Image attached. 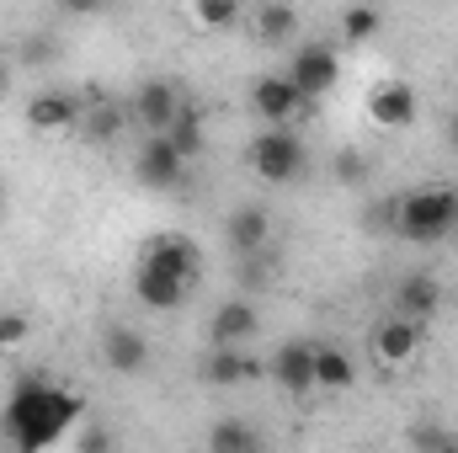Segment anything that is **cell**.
<instances>
[{"mask_svg":"<svg viewBox=\"0 0 458 453\" xmlns=\"http://www.w3.org/2000/svg\"><path fill=\"white\" fill-rule=\"evenodd\" d=\"M86 416V400L64 384H48V379H21L0 411V432L16 453H43L54 449L59 438H70Z\"/></svg>","mask_w":458,"mask_h":453,"instance_id":"6da1fadb","label":"cell"},{"mask_svg":"<svg viewBox=\"0 0 458 453\" xmlns=\"http://www.w3.org/2000/svg\"><path fill=\"white\" fill-rule=\"evenodd\" d=\"M458 229V187H416L394 203V235L411 245H437Z\"/></svg>","mask_w":458,"mask_h":453,"instance_id":"7a4b0ae2","label":"cell"},{"mask_svg":"<svg viewBox=\"0 0 458 453\" xmlns=\"http://www.w3.org/2000/svg\"><path fill=\"white\" fill-rule=\"evenodd\" d=\"M250 171L261 182H272V187H288V182H299L310 171V150H304V139L293 128H261L250 139Z\"/></svg>","mask_w":458,"mask_h":453,"instance_id":"3957f363","label":"cell"},{"mask_svg":"<svg viewBox=\"0 0 458 453\" xmlns=\"http://www.w3.org/2000/svg\"><path fill=\"white\" fill-rule=\"evenodd\" d=\"M336 81H342V54L331 43H299V54L288 59V86L304 102H320L326 91H336Z\"/></svg>","mask_w":458,"mask_h":453,"instance_id":"277c9868","label":"cell"},{"mask_svg":"<svg viewBox=\"0 0 458 453\" xmlns=\"http://www.w3.org/2000/svg\"><path fill=\"white\" fill-rule=\"evenodd\" d=\"M182 176H187V160L171 150V139L165 133H144V144L133 155V182L149 187V192H176Z\"/></svg>","mask_w":458,"mask_h":453,"instance_id":"5b68a950","label":"cell"},{"mask_svg":"<svg viewBox=\"0 0 458 453\" xmlns=\"http://www.w3.org/2000/svg\"><path fill=\"white\" fill-rule=\"evenodd\" d=\"M437 310H443V278H437V272H405V278L389 288V315H394V321L427 326Z\"/></svg>","mask_w":458,"mask_h":453,"instance_id":"8992f818","label":"cell"},{"mask_svg":"<svg viewBox=\"0 0 458 453\" xmlns=\"http://www.w3.org/2000/svg\"><path fill=\"white\" fill-rule=\"evenodd\" d=\"M261 331V310L250 299H225L208 315V352H245V341Z\"/></svg>","mask_w":458,"mask_h":453,"instance_id":"52a82bcc","label":"cell"},{"mask_svg":"<svg viewBox=\"0 0 458 453\" xmlns=\"http://www.w3.org/2000/svg\"><path fill=\"white\" fill-rule=\"evenodd\" d=\"M267 373H272V384H277L283 395H310V389H315V341L288 337L272 352Z\"/></svg>","mask_w":458,"mask_h":453,"instance_id":"ba28073f","label":"cell"},{"mask_svg":"<svg viewBox=\"0 0 458 453\" xmlns=\"http://www.w3.org/2000/svg\"><path fill=\"white\" fill-rule=\"evenodd\" d=\"M304 97L288 86V75H261L250 86V113L261 117V128H288L293 117H304Z\"/></svg>","mask_w":458,"mask_h":453,"instance_id":"9c48e42d","label":"cell"},{"mask_svg":"<svg viewBox=\"0 0 458 453\" xmlns=\"http://www.w3.org/2000/svg\"><path fill=\"white\" fill-rule=\"evenodd\" d=\"M187 107V97L176 91V81H165V75H149L139 91H133V117H139V128H149V133H165L176 117Z\"/></svg>","mask_w":458,"mask_h":453,"instance_id":"30bf717a","label":"cell"},{"mask_svg":"<svg viewBox=\"0 0 458 453\" xmlns=\"http://www.w3.org/2000/svg\"><path fill=\"white\" fill-rule=\"evenodd\" d=\"M368 117L384 128V133H400L421 117V102H416V86L411 81H378L368 91Z\"/></svg>","mask_w":458,"mask_h":453,"instance_id":"8fae6325","label":"cell"},{"mask_svg":"<svg viewBox=\"0 0 458 453\" xmlns=\"http://www.w3.org/2000/svg\"><path fill=\"white\" fill-rule=\"evenodd\" d=\"M139 267L165 272V278H182V283L192 288V278H198V245H192L187 235H155V240H144Z\"/></svg>","mask_w":458,"mask_h":453,"instance_id":"7c38bea8","label":"cell"},{"mask_svg":"<svg viewBox=\"0 0 458 453\" xmlns=\"http://www.w3.org/2000/svg\"><path fill=\"white\" fill-rule=\"evenodd\" d=\"M225 245L234 256H256V251H272V214L261 203H240L225 219Z\"/></svg>","mask_w":458,"mask_h":453,"instance_id":"4fadbf2b","label":"cell"},{"mask_svg":"<svg viewBox=\"0 0 458 453\" xmlns=\"http://www.w3.org/2000/svg\"><path fill=\"white\" fill-rule=\"evenodd\" d=\"M81 117H86V107H81L70 91H38V97L27 102V128H32V133H75Z\"/></svg>","mask_w":458,"mask_h":453,"instance_id":"5bb4252c","label":"cell"},{"mask_svg":"<svg viewBox=\"0 0 458 453\" xmlns=\"http://www.w3.org/2000/svg\"><path fill=\"white\" fill-rule=\"evenodd\" d=\"M102 357H107V368L113 373H144L149 368V341H144V331H133V326H107V337H102Z\"/></svg>","mask_w":458,"mask_h":453,"instance_id":"9a60e30c","label":"cell"},{"mask_svg":"<svg viewBox=\"0 0 458 453\" xmlns=\"http://www.w3.org/2000/svg\"><path fill=\"white\" fill-rule=\"evenodd\" d=\"M421 352V326H411V321H384L378 331H373V357L384 363V368H405L411 357Z\"/></svg>","mask_w":458,"mask_h":453,"instance_id":"2e32d148","label":"cell"},{"mask_svg":"<svg viewBox=\"0 0 458 453\" xmlns=\"http://www.w3.org/2000/svg\"><path fill=\"white\" fill-rule=\"evenodd\" d=\"M357 384V363L346 357L336 341H315V389H331V395H342Z\"/></svg>","mask_w":458,"mask_h":453,"instance_id":"e0dca14e","label":"cell"},{"mask_svg":"<svg viewBox=\"0 0 458 453\" xmlns=\"http://www.w3.org/2000/svg\"><path fill=\"white\" fill-rule=\"evenodd\" d=\"M133 294H139L149 310H160V315H165V310H176V304L187 299V283H182V278H165V272L139 267V272H133Z\"/></svg>","mask_w":458,"mask_h":453,"instance_id":"ac0fdd59","label":"cell"},{"mask_svg":"<svg viewBox=\"0 0 458 453\" xmlns=\"http://www.w3.org/2000/svg\"><path fill=\"white\" fill-rule=\"evenodd\" d=\"M208 453H261V432L245 416H219L208 427Z\"/></svg>","mask_w":458,"mask_h":453,"instance_id":"d6986e66","label":"cell"},{"mask_svg":"<svg viewBox=\"0 0 458 453\" xmlns=\"http://www.w3.org/2000/svg\"><path fill=\"white\" fill-rule=\"evenodd\" d=\"M256 373V363L245 357V352H208L203 357V384H214V389H234V384H245Z\"/></svg>","mask_w":458,"mask_h":453,"instance_id":"ffe728a7","label":"cell"},{"mask_svg":"<svg viewBox=\"0 0 458 453\" xmlns=\"http://www.w3.org/2000/svg\"><path fill=\"white\" fill-rule=\"evenodd\" d=\"M165 139H171V150H176V155H182V160L192 166V160L203 155V144H208V133H203V113H198V107L187 102V107H182V117H176V123L165 128Z\"/></svg>","mask_w":458,"mask_h":453,"instance_id":"44dd1931","label":"cell"},{"mask_svg":"<svg viewBox=\"0 0 458 453\" xmlns=\"http://www.w3.org/2000/svg\"><path fill=\"white\" fill-rule=\"evenodd\" d=\"M256 32H261V43H288V38H299V11L272 0L256 11Z\"/></svg>","mask_w":458,"mask_h":453,"instance_id":"7402d4cb","label":"cell"},{"mask_svg":"<svg viewBox=\"0 0 458 453\" xmlns=\"http://www.w3.org/2000/svg\"><path fill=\"white\" fill-rule=\"evenodd\" d=\"M81 133H86L91 144H113L117 133H123V107H117V102H97L91 113L81 117Z\"/></svg>","mask_w":458,"mask_h":453,"instance_id":"603a6c76","label":"cell"},{"mask_svg":"<svg viewBox=\"0 0 458 453\" xmlns=\"http://www.w3.org/2000/svg\"><path fill=\"white\" fill-rule=\"evenodd\" d=\"M378 27H384V11L378 5H352V11H342L346 43H368V38H378Z\"/></svg>","mask_w":458,"mask_h":453,"instance_id":"cb8c5ba5","label":"cell"},{"mask_svg":"<svg viewBox=\"0 0 458 453\" xmlns=\"http://www.w3.org/2000/svg\"><path fill=\"white\" fill-rule=\"evenodd\" d=\"M187 21H198V27H234L240 21V5L234 0H192L187 5Z\"/></svg>","mask_w":458,"mask_h":453,"instance_id":"d4e9b609","label":"cell"},{"mask_svg":"<svg viewBox=\"0 0 458 453\" xmlns=\"http://www.w3.org/2000/svg\"><path fill=\"white\" fill-rule=\"evenodd\" d=\"M240 272H245V288H267L277 278V251H256V256H240Z\"/></svg>","mask_w":458,"mask_h":453,"instance_id":"484cf974","label":"cell"},{"mask_svg":"<svg viewBox=\"0 0 458 453\" xmlns=\"http://www.w3.org/2000/svg\"><path fill=\"white\" fill-rule=\"evenodd\" d=\"M27 337H32V321H27L21 310H0V357H5V352H16Z\"/></svg>","mask_w":458,"mask_h":453,"instance_id":"4316f807","label":"cell"},{"mask_svg":"<svg viewBox=\"0 0 458 453\" xmlns=\"http://www.w3.org/2000/svg\"><path fill=\"white\" fill-rule=\"evenodd\" d=\"M362 176H368V155H357V150H342V155H336V182H342V187H357Z\"/></svg>","mask_w":458,"mask_h":453,"instance_id":"83f0119b","label":"cell"},{"mask_svg":"<svg viewBox=\"0 0 458 453\" xmlns=\"http://www.w3.org/2000/svg\"><path fill=\"white\" fill-rule=\"evenodd\" d=\"M448 139H454V150H458V113L448 117Z\"/></svg>","mask_w":458,"mask_h":453,"instance_id":"f1b7e54d","label":"cell"},{"mask_svg":"<svg viewBox=\"0 0 458 453\" xmlns=\"http://www.w3.org/2000/svg\"><path fill=\"white\" fill-rule=\"evenodd\" d=\"M0 453H5V432H0Z\"/></svg>","mask_w":458,"mask_h":453,"instance_id":"f546056e","label":"cell"}]
</instances>
